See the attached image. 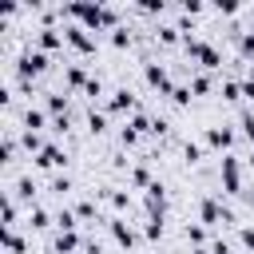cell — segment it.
<instances>
[{"instance_id":"6da1fadb","label":"cell","mask_w":254,"mask_h":254,"mask_svg":"<svg viewBox=\"0 0 254 254\" xmlns=\"http://www.w3.org/2000/svg\"><path fill=\"white\" fill-rule=\"evenodd\" d=\"M48 67H52L48 52H40V48H24L20 60H16V79H36V75H44Z\"/></svg>"},{"instance_id":"7a4b0ae2","label":"cell","mask_w":254,"mask_h":254,"mask_svg":"<svg viewBox=\"0 0 254 254\" xmlns=\"http://www.w3.org/2000/svg\"><path fill=\"white\" fill-rule=\"evenodd\" d=\"M218 179H222V190H226V194H246V190H242V163H238V155H222Z\"/></svg>"},{"instance_id":"3957f363","label":"cell","mask_w":254,"mask_h":254,"mask_svg":"<svg viewBox=\"0 0 254 254\" xmlns=\"http://www.w3.org/2000/svg\"><path fill=\"white\" fill-rule=\"evenodd\" d=\"M143 83H147V87H155L159 95H171V87H175V83H171L167 64H159V60H147V64H143Z\"/></svg>"},{"instance_id":"277c9868","label":"cell","mask_w":254,"mask_h":254,"mask_svg":"<svg viewBox=\"0 0 254 254\" xmlns=\"http://www.w3.org/2000/svg\"><path fill=\"white\" fill-rule=\"evenodd\" d=\"M64 44L71 52H79V56H91L95 52V36L87 28H79V24H64Z\"/></svg>"},{"instance_id":"5b68a950","label":"cell","mask_w":254,"mask_h":254,"mask_svg":"<svg viewBox=\"0 0 254 254\" xmlns=\"http://www.w3.org/2000/svg\"><path fill=\"white\" fill-rule=\"evenodd\" d=\"M103 111H107V115H135V111H139V95L127 91V87H115L111 99L103 103Z\"/></svg>"},{"instance_id":"8992f818","label":"cell","mask_w":254,"mask_h":254,"mask_svg":"<svg viewBox=\"0 0 254 254\" xmlns=\"http://www.w3.org/2000/svg\"><path fill=\"white\" fill-rule=\"evenodd\" d=\"M198 222H202V226H218V222H234V214H230L214 194H206V198L198 202Z\"/></svg>"},{"instance_id":"52a82bcc","label":"cell","mask_w":254,"mask_h":254,"mask_svg":"<svg viewBox=\"0 0 254 254\" xmlns=\"http://www.w3.org/2000/svg\"><path fill=\"white\" fill-rule=\"evenodd\" d=\"M234 139H238V131H234L230 123H218V127H206V135H202V143H206V147H214V151H222V155H230V147H234Z\"/></svg>"},{"instance_id":"ba28073f","label":"cell","mask_w":254,"mask_h":254,"mask_svg":"<svg viewBox=\"0 0 254 254\" xmlns=\"http://www.w3.org/2000/svg\"><path fill=\"white\" fill-rule=\"evenodd\" d=\"M32 167H36V171H64V167H67V151H64L60 143H48V147L32 159Z\"/></svg>"},{"instance_id":"9c48e42d","label":"cell","mask_w":254,"mask_h":254,"mask_svg":"<svg viewBox=\"0 0 254 254\" xmlns=\"http://www.w3.org/2000/svg\"><path fill=\"white\" fill-rule=\"evenodd\" d=\"M107 230H111V238H115V246H123V250H135L139 246V230L127 222V218H107Z\"/></svg>"},{"instance_id":"30bf717a","label":"cell","mask_w":254,"mask_h":254,"mask_svg":"<svg viewBox=\"0 0 254 254\" xmlns=\"http://www.w3.org/2000/svg\"><path fill=\"white\" fill-rule=\"evenodd\" d=\"M143 210H147V218H151V214H167V187H163L159 179L143 190Z\"/></svg>"},{"instance_id":"8fae6325","label":"cell","mask_w":254,"mask_h":254,"mask_svg":"<svg viewBox=\"0 0 254 254\" xmlns=\"http://www.w3.org/2000/svg\"><path fill=\"white\" fill-rule=\"evenodd\" d=\"M87 242L75 234V230H56V238H52V254H79Z\"/></svg>"},{"instance_id":"7c38bea8","label":"cell","mask_w":254,"mask_h":254,"mask_svg":"<svg viewBox=\"0 0 254 254\" xmlns=\"http://www.w3.org/2000/svg\"><path fill=\"white\" fill-rule=\"evenodd\" d=\"M32 48H40V52H60L64 48V28H36V44Z\"/></svg>"},{"instance_id":"4fadbf2b","label":"cell","mask_w":254,"mask_h":254,"mask_svg":"<svg viewBox=\"0 0 254 254\" xmlns=\"http://www.w3.org/2000/svg\"><path fill=\"white\" fill-rule=\"evenodd\" d=\"M87 83H91V75H87L83 64H67V67H64V87H67V91H83Z\"/></svg>"},{"instance_id":"5bb4252c","label":"cell","mask_w":254,"mask_h":254,"mask_svg":"<svg viewBox=\"0 0 254 254\" xmlns=\"http://www.w3.org/2000/svg\"><path fill=\"white\" fill-rule=\"evenodd\" d=\"M20 123H24V131H44V127H52V119H48V111L44 107H24V115H20Z\"/></svg>"},{"instance_id":"9a60e30c","label":"cell","mask_w":254,"mask_h":254,"mask_svg":"<svg viewBox=\"0 0 254 254\" xmlns=\"http://www.w3.org/2000/svg\"><path fill=\"white\" fill-rule=\"evenodd\" d=\"M16 155H20V135H16V127H4V139H0V163L8 167V163H16Z\"/></svg>"},{"instance_id":"2e32d148","label":"cell","mask_w":254,"mask_h":254,"mask_svg":"<svg viewBox=\"0 0 254 254\" xmlns=\"http://www.w3.org/2000/svg\"><path fill=\"white\" fill-rule=\"evenodd\" d=\"M8 194H12L16 202H28V206H36V202H32V198H36V179H32V175H20V179L12 183V190H8Z\"/></svg>"},{"instance_id":"e0dca14e","label":"cell","mask_w":254,"mask_h":254,"mask_svg":"<svg viewBox=\"0 0 254 254\" xmlns=\"http://www.w3.org/2000/svg\"><path fill=\"white\" fill-rule=\"evenodd\" d=\"M0 214H4V230H20V202L4 190V198H0Z\"/></svg>"},{"instance_id":"ac0fdd59","label":"cell","mask_w":254,"mask_h":254,"mask_svg":"<svg viewBox=\"0 0 254 254\" xmlns=\"http://www.w3.org/2000/svg\"><path fill=\"white\" fill-rule=\"evenodd\" d=\"M44 111H48L52 119L67 115V95H64V91H48V95H44Z\"/></svg>"},{"instance_id":"d6986e66","label":"cell","mask_w":254,"mask_h":254,"mask_svg":"<svg viewBox=\"0 0 254 254\" xmlns=\"http://www.w3.org/2000/svg\"><path fill=\"white\" fill-rule=\"evenodd\" d=\"M20 147H24V151H28L32 159H36V155H40V151L48 147V139H44L40 131H24V127H20Z\"/></svg>"},{"instance_id":"ffe728a7","label":"cell","mask_w":254,"mask_h":254,"mask_svg":"<svg viewBox=\"0 0 254 254\" xmlns=\"http://www.w3.org/2000/svg\"><path fill=\"white\" fill-rule=\"evenodd\" d=\"M155 179H151V167L147 163H139V167H131L127 171V187H135V190H147Z\"/></svg>"},{"instance_id":"44dd1931","label":"cell","mask_w":254,"mask_h":254,"mask_svg":"<svg viewBox=\"0 0 254 254\" xmlns=\"http://www.w3.org/2000/svg\"><path fill=\"white\" fill-rule=\"evenodd\" d=\"M155 40H159L163 48H175V44H183V32H179L175 24H155Z\"/></svg>"},{"instance_id":"7402d4cb","label":"cell","mask_w":254,"mask_h":254,"mask_svg":"<svg viewBox=\"0 0 254 254\" xmlns=\"http://www.w3.org/2000/svg\"><path fill=\"white\" fill-rule=\"evenodd\" d=\"M56 218L44 210V206H28V230H48Z\"/></svg>"},{"instance_id":"603a6c76","label":"cell","mask_w":254,"mask_h":254,"mask_svg":"<svg viewBox=\"0 0 254 254\" xmlns=\"http://www.w3.org/2000/svg\"><path fill=\"white\" fill-rule=\"evenodd\" d=\"M4 254H28V238L20 230H4Z\"/></svg>"},{"instance_id":"cb8c5ba5","label":"cell","mask_w":254,"mask_h":254,"mask_svg":"<svg viewBox=\"0 0 254 254\" xmlns=\"http://www.w3.org/2000/svg\"><path fill=\"white\" fill-rule=\"evenodd\" d=\"M190 91L194 95H210V87H214V79H210V71H190Z\"/></svg>"},{"instance_id":"d4e9b609","label":"cell","mask_w":254,"mask_h":254,"mask_svg":"<svg viewBox=\"0 0 254 254\" xmlns=\"http://www.w3.org/2000/svg\"><path fill=\"white\" fill-rule=\"evenodd\" d=\"M163 218H167V214H151V218L143 222V238H147V242H159V238H163V230H167Z\"/></svg>"},{"instance_id":"484cf974","label":"cell","mask_w":254,"mask_h":254,"mask_svg":"<svg viewBox=\"0 0 254 254\" xmlns=\"http://www.w3.org/2000/svg\"><path fill=\"white\" fill-rule=\"evenodd\" d=\"M107 40H111V48H115V52H123V48H131V40H135V36H131V28H127V24H119Z\"/></svg>"},{"instance_id":"4316f807","label":"cell","mask_w":254,"mask_h":254,"mask_svg":"<svg viewBox=\"0 0 254 254\" xmlns=\"http://www.w3.org/2000/svg\"><path fill=\"white\" fill-rule=\"evenodd\" d=\"M183 234H187V242H190V246H210V242H206V226H202V222H187V230H183Z\"/></svg>"},{"instance_id":"83f0119b","label":"cell","mask_w":254,"mask_h":254,"mask_svg":"<svg viewBox=\"0 0 254 254\" xmlns=\"http://www.w3.org/2000/svg\"><path fill=\"white\" fill-rule=\"evenodd\" d=\"M190 99H194V91H190V83H175V87H171V103H175V107H187Z\"/></svg>"},{"instance_id":"f1b7e54d","label":"cell","mask_w":254,"mask_h":254,"mask_svg":"<svg viewBox=\"0 0 254 254\" xmlns=\"http://www.w3.org/2000/svg\"><path fill=\"white\" fill-rule=\"evenodd\" d=\"M87 131H91V135H103V131H107V111H95V107H91V111H87Z\"/></svg>"},{"instance_id":"f546056e","label":"cell","mask_w":254,"mask_h":254,"mask_svg":"<svg viewBox=\"0 0 254 254\" xmlns=\"http://www.w3.org/2000/svg\"><path fill=\"white\" fill-rule=\"evenodd\" d=\"M107 202H111L115 210H131V194L119 190V187H107Z\"/></svg>"},{"instance_id":"4dcf8cb0","label":"cell","mask_w":254,"mask_h":254,"mask_svg":"<svg viewBox=\"0 0 254 254\" xmlns=\"http://www.w3.org/2000/svg\"><path fill=\"white\" fill-rule=\"evenodd\" d=\"M127 123H131V127H135L139 135H151V123H155V115H147V111H135V115H131Z\"/></svg>"},{"instance_id":"1f68e13d","label":"cell","mask_w":254,"mask_h":254,"mask_svg":"<svg viewBox=\"0 0 254 254\" xmlns=\"http://www.w3.org/2000/svg\"><path fill=\"white\" fill-rule=\"evenodd\" d=\"M183 163H187V167L202 163V143H190V139H187V143H183Z\"/></svg>"},{"instance_id":"d6a6232c","label":"cell","mask_w":254,"mask_h":254,"mask_svg":"<svg viewBox=\"0 0 254 254\" xmlns=\"http://www.w3.org/2000/svg\"><path fill=\"white\" fill-rule=\"evenodd\" d=\"M75 226H79V214H75V210H67V206H64V210H60V214H56V230H75Z\"/></svg>"},{"instance_id":"836d02e7","label":"cell","mask_w":254,"mask_h":254,"mask_svg":"<svg viewBox=\"0 0 254 254\" xmlns=\"http://www.w3.org/2000/svg\"><path fill=\"white\" fill-rule=\"evenodd\" d=\"M238 131H242V139L254 147V111H242V115H238Z\"/></svg>"},{"instance_id":"e575fe53","label":"cell","mask_w":254,"mask_h":254,"mask_svg":"<svg viewBox=\"0 0 254 254\" xmlns=\"http://www.w3.org/2000/svg\"><path fill=\"white\" fill-rule=\"evenodd\" d=\"M238 56H242L246 64H254V36H250V32L238 36Z\"/></svg>"},{"instance_id":"d590c367","label":"cell","mask_w":254,"mask_h":254,"mask_svg":"<svg viewBox=\"0 0 254 254\" xmlns=\"http://www.w3.org/2000/svg\"><path fill=\"white\" fill-rule=\"evenodd\" d=\"M103 28H107V32H115V28H119V8H107V4H103V20H99V32H103Z\"/></svg>"},{"instance_id":"8d00e7d4","label":"cell","mask_w":254,"mask_h":254,"mask_svg":"<svg viewBox=\"0 0 254 254\" xmlns=\"http://www.w3.org/2000/svg\"><path fill=\"white\" fill-rule=\"evenodd\" d=\"M222 99H242V79H222Z\"/></svg>"},{"instance_id":"74e56055","label":"cell","mask_w":254,"mask_h":254,"mask_svg":"<svg viewBox=\"0 0 254 254\" xmlns=\"http://www.w3.org/2000/svg\"><path fill=\"white\" fill-rule=\"evenodd\" d=\"M135 143H139V131H135L131 123H123V127H119V147H135Z\"/></svg>"},{"instance_id":"f35d334b","label":"cell","mask_w":254,"mask_h":254,"mask_svg":"<svg viewBox=\"0 0 254 254\" xmlns=\"http://www.w3.org/2000/svg\"><path fill=\"white\" fill-rule=\"evenodd\" d=\"M48 190H52V194H67V190H71V179H67V175H52Z\"/></svg>"},{"instance_id":"ab89813d","label":"cell","mask_w":254,"mask_h":254,"mask_svg":"<svg viewBox=\"0 0 254 254\" xmlns=\"http://www.w3.org/2000/svg\"><path fill=\"white\" fill-rule=\"evenodd\" d=\"M214 12H218V16H238V12H242V4H238V0H218V4H214Z\"/></svg>"},{"instance_id":"60d3db41","label":"cell","mask_w":254,"mask_h":254,"mask_svg":"<svg viewBox=\"0 0 254 254\" xmlns=\"http://www.w3.org/2000/svg\"><path fill=\"white\" fill-rule=\"evenodd\" d=\"M139 16H163V0H147V4H135Z\"/></svg>"},{"instance_id":"b9f144b4","label":"cell","mask_w":254,"mask_h":254,"mask_svg":"<svg viewBox=\"0 0 254 254\" xmlns=\"http://www.w3.org/2000/svg\"><path fill=\"white\" fill-rule=\"evenodd\" d=\"M238 246L242 250H254V226H246V222L238 226Z\"/></svg>"},{"instance_id":"7bdbcfd3","label":"cell","mask_w":254,"mask_h":254,"mask_svg":"<svg viewBox=\"0 0 254 254\" xmlns=\"http://www.w3.org/2000/svg\"><path fill=\"white\" fill-rule=\"evenodd\" d=\"M83 95H87V99H91V103H95V99H99V95H103V79H99V75H91V83H87V87H83Z\"/></svg>"},{"instance_id":"ee69618b","label":"cell","mask_w":254,"mask_h":254,"mask_svg":"<svg viewBox=\"0 0 254 254\" xmlns=\"http://www.w3.org/2000/svg\"><path fill=\"white\" fill-rule=\"evenodd\" d=\"M75 214H79V218H95V202H91V198H79V202H75Z\"/></svg>"},{"instance_id":"f6af8a7d","label":"cell","mask_w":254,"mask_h":254,"mask_svg":"<svg viewBox=\"0 0 254 254\" xmlns=\"http://www.w3.org/2000/svg\"><path fill=\"white\" fill-rule=\"evenodd\" d=\"M179 12H183V16H202L206 8H202L198 0H183V8H179Z\"/></svg>"},{"instance_id":"bcb514c9","label":"cell","mask_w":254,"mask_h":254,"mask_svg":"<svg viewBox=\"0 0 254 254\" xmlns=\"http://www.w3.org/2000/svg\"><path fill=\"white\" fill-rule=\"evenodd\" d=\"M67 127H71V115H60V119H52V131H56V135H67Z\"/></svg>"},{"instance_id":"7dc6e473","label":"cell","mask_w":254,"mask_h":254,"mask_svg":"<svg viewBox=\"0 0 254 254\" xmlns=\"http://www.w3.org/2000/svg\"><path fill=\"white\" fill-rule=\"evenodd\" d=\"M242 99H254V83L250 79H242Z\"/></svg>"},{"instance_id":"c3c4849f","label":"cell","mask_w":254,"mask_h":254,"mask_svg":"<svg viewBox=\"0 0 254 254\" xmlns=\"http://www.w3.org/2000/svg\"><path fill=\"white\" fill-rule=\"evenodd\" d=\"M242 79H250V83H254V64H246V75H242Z\"/></svg>"},{"instance_id":"681fc988","label":"cell","mask_w":254,"mask_h":254,"mask_svg":"<svg viewBox=\"0 0 254 254\" xmlns=\"http://www.w3.org/2000/svg\"><path fill=\"white\" fill-rule=\"evenodd\" d=\"M246 206H250V210H254V190H246Z\"/></svg>"},{"instance_id":"f907efd6","label":"cell","mask_w":254,"mask_h":254,"mask_svg":"<svg viewBox=\"0 0 254 254\" xmlns=\"http://www.w3.org/2000/svg\"><path fill=\"white\" fill-rule=\"evenodd\" d=\"M246 167H250V171H254V147H250V155H246Z\"/></svg>"},{"instance_id":"816d5d0a","label":"cell","mask_w":254,"mask_h":254,"mask_svg":"<svg viewBox=\"0 0 254 254\" xmlns=\"http://www.w3.org/2000/svg\"><path fill=\"white\" fill-rule=\"evenodd\" d=\"M246 32H250V36H254V16H250V24H246Z\"/></svg>"}]
</instances>
